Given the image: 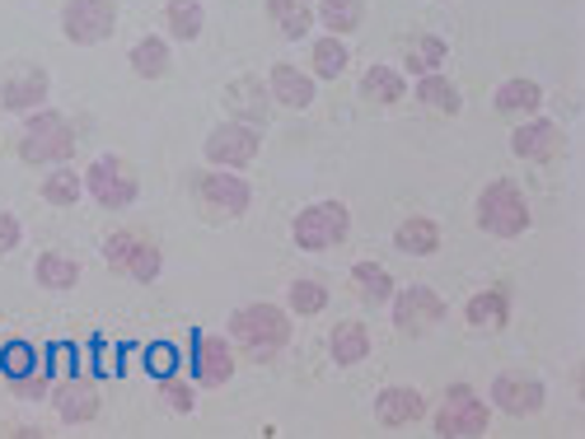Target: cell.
<instances>
[{
  "label": "cell",
  "mask_w": 585,
  "mask_h": 439,
  "mask_svg": "<svg viewBox=\"0 0 585 439\" xmlns=\"http://www.w3.org/2000/svg\"><path fill=\"white\" fill-rule=\"evenodd\" d=\"M230 337L254 360H267L290 341V313L277 309V305H244V309L230 313Z\"/></svg>",
  "instance_id": "obj_1"
},
{
  "label": "cell",
  "mask_w": 585,
  "mask_h": 439,
  "mask_svg": "<svg viewBox=\"0 0 585 439\" xmlns=\"http://www.w3.org/2000/svg\"><path fill=\"white\" fill-rule=\"evenodd\" d=\"M192 201L211 225H225V220H239L254 206V188L235 169H211L192 178Z\"/></svg>",
  "instance_id": "obj_2"
},
{
  "label": "cell",
  "mask_w": 585,
  "mask_h": 439,
  "mask_svg": "<svg viewBox=\"0 0 585 439\" xmlns=\"http://www.w3.org/2000/svg\"><path fill=\"white\" fill-rule=\"evenodd\" d=\"M24 164H66L76 154V131L61 112H29L24 136H19Z\"/></svg>",
  "instance_id": "obj_3"
},
{
  "label": "cell",
  "mask_w": 585,
  "mask_h": 439,
  "mask_svg": "<svg viewBox=\"0 0 585 439\" xmlns=\"http://www.w3.org/2000/svg\"><path fill=\"white\" fill-rule=\"evenodd\" d=\"M478 225L487 229L492 239H520L529 229V206L520 197V188L506 178L487 182L483 197H478Z\"/></svg>",
  "instance_id": "obj_4"
},
{
  "label": "cell",
  "mask_w": 585,
  "mask_h": 439,
  "mask_svg": "<svg viewBox=\"0 0 585 439\" xmlns=\"http://www.w3.org/2000/svg\"><path fill=\"white\" fill-rule=\"evenodd\" d=\"M347 229H351V211L343 201H314L296 216V225H290V239L305 252H328L347 239Z\"/></svg>",
  "instance_id": "obj_5"
},
{
  "label": "cell",
  "mask_w": 585,
  "mask_h": 439,
  "mask_svg": "<svg viewBox=\"0 0 585 439\" xmlns=\"http://www.w3.org/2000/svg\"><path fill=\"white\" fill-rule=\"evenodd\" d=\"M85 192L95 197L103 211H127V206L141 197V178H137V169H131L122 154H103V159L89 164Z\"/></svg>",
  "instance_id": "obj_6"
},
{
  "label": "cell",
  "mask_w": 585,
  "mask_h": 439,
  "mask_svg": "<svg viewBox=\"0 0 585 439\" xmlns=\"http://www.w3.org/2000/svg\"><path fill=\"white\" fill-rule=\"evenodd\" d=\"M103 262L127 276V281H155L165 267V252L155 248L146 235H131V229H118L108 243H103Z\"/></svg>",
  "instance_id": "obj_7"
},
{
  "label": "cell",
  "mask_w": 585,
  "mask_h": 439,
  "mask_svg": "<svg viewBox=\"0 0 585 439\" xmlns=\"http://www.w3.org/2000/svg\"><path fill=\"white\" fill-rule=\"evenodd\" d=\"M61 29L76 48H95V42H108L112 29H118V6L112 0H66Z\"/></svg>",
  "instance_id": "obj_8"
},
{
  "label": "cell",
  "mask_w": 585,
  "mask_h": 439,
  "mask_svg": "<svg viewBox=\"0 0 585 439\" xmlns=\"http://www.w3.org/2000/svg\"><path fill=\"white\" fill-rule=\"evenodd\" d=\"M258 150H262V131L258 127H249V122H220L211 136H207V159L216 169H249L254 159H258Z\"/></svg>",
  "instance_id": "obj_9"
},
{
  "label": "cell",
  "mask_w": 585,
  "mask_h": 439,
  "mask_svg": "<svg viewBox=\"0 0 585 439\" xmlns=\"http://www.w3.org/2000/svg\"><path fill=\"white\" fill-rule=\"evenodd\" d=\"M487 421H492L487 402L478 398L474 388H464V383L449 388L445 402H440V411H436V430L449 435V439H474V435L487 430Z\"/></svg>",
  "instance_id": "obj_10"
},
{
  "label": "cell",
  "mask_w": 585,
  "mask_h": 439,
  "mask_svg": "<svg viewBox=\"0 0 585 439\" xmlns=\"http://www.w3.org/2000/svg\"><path fill=\"white\" fill-rule=\"evenodd\" d=\"M445 318V299L432 286H408L394 290V328L403 337H426Z\"/></svg>",
  "instance_id": "obj_11"
},
{
  "label": "cell",
  "mask_w": 585,
  "mask_h": 439,
  "mask_svg": "<svg viewBox=\"0 0 585 439\" xmlns=\"http://www.w3.org/2000/svg\"><path fill=\"white\" fill-rule=\"evenodd\" d=\"M52 407L66 426H89V421H99V411H103V398H99V383L95 379H85V375H71V379H61L52 388Z\"/></svg>",
  "instance_id": "obj_12"
},
{
  "label": "cell",
  "mask_w": 585,
  "mask_h": 439,
  "mask_svg": "<svg viewBox=\"0 0 585 439\" xmlns=\"http://www.w3.org/2000/svg\"><path fill=\"white\" fill-rule=\"evenodd\" d=\"M230 375H235V346L225 337L197 332L192 337V379L201 388H220V383H230Z\"/></svg>",
  "instance_id": "obj_13"
},
{
  "label": "cell",
  "mask_w": 585,
  "mask_h": 439,
  "mask_svg": "<svg viewBox=\"0 0 585 439\" xmlns=\"http://www.w3.org/2000/svg\"><path fill=\"white\" fill-rule=\"evenodd\" d=\"M48 71L42 66H19V71L6 76V84H0V103H6V112H38L42 103H48Z\"/></svg>",
  "instance_id": "obj_14"
},
{
  "label": "cell",
  "mask_w": 585,
  "mask_h": 439,
  "mask_svg": "<svg viewBox=\"0 0 585 439\" xmlns=\"http://www.w3.org/2000/svg\"><path fill=\"white\" fill-rule=\"evenodd\" d=\"M562 146H567V136H562V127L548 118H534L525 127H515V136H510V150L520 159H529V164H548V159L562 154Z\"/></svg>",
  "instance_id": "obj_15"
},
{
  "label": "cell",
  "mask_w": 585,
  "mask_h": 439,
  "mask_svg": "<svg viewBox=\"0 0 585 439\" xmlns=\"http://www.w3.org/2000/svg\"><path fill=\"white\" fill-rule=\"evenodd\" d=\"M267 94L286 112H305L314 103V76H305L300 66H290V61H277L272 71H267Z\"/></svg>",
  "instance_id": "obj_16"
},
{
  "label": "cell",
  "mask_w": 585,
  "mask_h": 439,
  "mask_svg": "<svg viewBox=\"0 0 585 439\" xmlns=\"http://www.w3.org/2000/svg\"><path fill=\"white\" fill-rule=\"evenodd\" d=\"M544 383L529 379V375H497V383H492V402H497V411H510V416H534L538 407H544Z\"/></svg>",
  "instance_id": "obj_17"
},
{
  "label": "cell",
  "mask_w": 585,
  "mask_h": 439,
  "mask_svg": "<svg viewBox=\"0 0 585 439\" xmlns=\"http://www.w3.org/2000/svg\"><path fill=\"white\" fill-rule=\"evenodd\" d=\"M426 416V398L417 388H385L375 398V421L385 426V430H403V426H413Z\"/></svg>",
  "instance_id": "obj_18"
},
{
  "label": "cell",
  "mask_w": 585,
  "mask_h": 439,
  "mask_svg": "<svg viewBox=\"0 0 585 439\" xmlns=\"http://www.w3.org/2000/svg\"><path fill=\"white\" fill-rule=\"evenodd\" d=\"M225 108L235 112V122H249V127H262L272 118V94H267V84L258 80H235L225 89Z\"/></svg>",
  "instance_id": "obj_19"
},
{
  "label": "cell",
  "mask_w": 585,
  "mask_h": 439,
  "mask_svg": "<svg viewBox=\"0 0 585 439\" xmlns=\"http://www.w3.org/2000/svg\"><path fill=\"white\" fill-rule=\"evenodd\" d=\"M328 351H333L337 365H361L370 356V328L366 322H351V318L337 322L333 337H328Z\"/></svg>",
  "instance_id": "obj_20"
},
{
  "label": "cell",
  "mask_w": 585,
  "mask_h": 439,
  "mask_svg": "<svg viewBox=\"0 0 585 439\" xmlns=\"http://www.w3.org/2000/svg\"><path fill=\"white\" fill-rule=\"evenodd\" d=\"M394 243H398V252H413V258H432L440 248V225L426 216H413L394 229Z\"/></svg>",
  "instance_id": "obj_21"
},
{
  "label": "cell",
  "mask_w": 585,
  "mask_h": 439,
  "mask_svg": "<svg viewBox=\"0 0 585 439\" xmlns=\"http://www.w3.org/2000/svg\"><path fill=\"white\" fill-rule=\"evenodd\" d=\"M538 103H544V89H538L534 80H525V76L506 80L497 94H492V108H497L502 118H515V112H538Z\"/></svg>",
  "instance_id": "obj_22"
},
{
  "label": "cell",
  "mask_w": 585,
  "mask_h": 439,
  "mask_svg": "<svg viewBox=\"0 0 585 439\" xmlns=\"http://www.w3.org/2000/svg\"><path fill=\"white\" fill-rule=\"evenodd\" d=\"M445 57H449L445 38L417 33V38L408 42V52H403V71H408V76H432V71H440V66H445Z\"/></svg>",
  "instance_id": "obj_23"
},
{
  "label": "cell",
  "mask_w": 585,
  "mask_h": 439,
  "mask_svg": "<svg viewBox=\"0 0 585 439\" xmlns=\"http://www.w3.org/2000/svg\"><path fill=\"white\" fill-rule=\"evenodd\" d=\"M417 99H422L426 112H440V118H455V112L464 108L459 89L449 84V76H440V71H432V76H422V80H417Z\"/></svg>",
  "instance_id": "obj_24"
},
{
  "label": "cell",
  "mask_w": 585,
  "mask_h": 439,
  "mask_svg": "<svg viewBox=\"0 0 585 439\" xmlns=\"http://www.w3.org/2000/svg\"><path fill=\"white\" fill-rule=\"evenodd\" d=\"M169 66H173V52H169L165 38L150 33V38H141L137 48H131V71H137L141 80H165Z\"/></svg>",
  "instance_id": "obj_25"
},
{
  "label": "cell",
  "mask_w": 585,
  "mask_h": 439,
  "mask_svg": "<svg viewBox=\"0 0 585 439\" xmlns=\"http://www.w3.org/2000/svg\"><path fill=\"white\" fill-rule=\"evenodd\" d=\"M165 29L178 42L201 38V29H207V10H201V0H169V6H165Z\"/></svg>",
  "instance_id": "obj_26"
},
{
  "label": "cell",
  "mask_w": 585,
  "mask_h": 439,
  "mask_svg": "<svg viewBox=\"0 0 585 439\" xmlns=\"http://www.w3.org/2000/svg\"><path fill=\"white\" fill-rule=\"evenodd\" d=\"M361 94H366L370 103L394 108V103H403V94H408V80H403L394 66H370V71L361 76Z\"/></svg>",
  "instance_id": "obj_27"
},
{
  "label": "cell",
  "mask_w": 585,
  "mask_h": 439,
  "mask_svg": "<svg viewBox=\"0 0 585 439\" xmlns=\"http://www.w3.org/2000/svg\"><path fill=\"white\" fill-rule=\"evenodd\" d=\"M267 19L281 29V38H305L314 29V10L305 6V0H267Z\"/></svg>",
  "instance_id": "obj_28"
},
{
  "label": "cell",
  "mask_w": 585,
  "mask_h": 439,
  "mask_svg": "<svg viewBox=\"0 0 585 439\" xmlns=\"http://www.w3.org/2000/svg\"><path fill=\"white\" fill-rule=\"evenodd\" d=\"M33 276H38L42 290H71L80 281V262L66 258V252H42L33 262Z\"/></svg>",
  "instance_id": "obj_29"
},
{
  "label": "cell",
  "mask_w": 585,
  "mask_h": 439,
  "mask_svg": "<svg viewBox=\"0 0 585 439\" xmlns=\"http://www.w3.org/2000/svg\"><path fill=\"white\" fill-rule=\"evenodd\" d=\"M351 286H356V295H361L366 305H389V299H394V276L379 262H356L351 267Z\"/></svg>",
  "instance_id": "obj_30"
},
{
  "label": "cell",
  "mask_w": 585,
  "mask_h": 439,
  "mask_svg": "<svg viewBox=\"0 0 585 439\" xmlns=\"http://www.w3.org/2000/svg\"><path fill=\"white\" fill-rule=\"evenodd\" d=\"M468 322L474 328H506L510 322V299L502 290H483L468 299Z\"/></svg>",
  "instance_id": "obj_31"
},
{
  "label": "cell",
  "mask_w": 585,
  "mask_h": 439,
  "mask_svg": "<svg viewBox=\"0 0 585 439\" xmlns=\"http://www.w3.org/2000/svg\"><path fill=\"white\" fill-rule=\"evenodd\" d=\"M319 19L328 33H356L366 19V0H319Z\"/></svg>",
  "instance_id": "obj_32"
},
{
  "label": "cell",
  "mask_w": 585,
  "mask_h": 439,
  "mask_svg": "<svg viewBox=\"0 0 585 439\" xmlns=\"http://www.w3.org/2000/svg\"><path fill=\"white\" fill-rule=\"evenodd\" d=\"M80 197H85V178L71 173L66 164H57L48 178H42V201L48 206H76Z\"/></svg>",
  "instance_id": "obj_33"
},
{
  "label": "cell",
  "mask_w": 585,
  "mask_h": 439,
  "mask_svg": "<svg viewBox=\"0 0 585 439\" xmlns=\"http://www.w3.org/2000/svg\"><path fill=\"white\" fill-rule=\"evenodd\" d=\"M309 71L319 76V80H337L347 71V48H343V38H319L309 48Z\"/></svg>",
  "instance_id": "obj_34"
},
{
  "label": "cell",
  "mask_w": 585,
  "mask_h": 439,
  "mask_svg": "<svg viewBox=\"0 0 585 439\" xmlns=\"http://www.w3.org/2000/svg\"><path fill=\"white\" fill-rule=\"evenodd\" d=\"M286 305H290V313H300V318L324 313L328 309V286L324 281H296L286 290Z\"/></svg>",
  "instance_id": "obj_35"
},
{
  "label": "cell",
  "mask_w": 585,
  "mask_h": 439,
  "mask_svg": "<svg viewBox=\"0 0 585 439\" xmlns=\"http://www.w3.org/2000/svg\"><path fill=\"white\" fill-rule=\"evenodd\" d=\"M160 402H165L173 416H188V411H192V383H184L178 375H160Z\"/></svg>",
  "instance_id": "obj_36"
},
{
  "label": "cell",
  "mask_w": 585,
  "mask_h": 439,
  "mask_svg": "<svg viewBox=\"0 0 585 439\" xmlns=\"http://www.w3.org/2000/svg\"><path fill=\"white\" fill-rule=\"evenodd\" d=\"M10 392L14 398H24V402H38V398H48L52 392V383H48L42 369H29V375H10Z\"/></svg>",
  "instance_id": "obj_37"
},
{
  "label": "cell",
  "mask_w": 585,
  "mask_h": 439,
  "mask_svg": "<svg viewBox=\"0 0 585 439\" xmlns=\"http://www.w3.org/2000/svg\"><path fill=\"white\" fill-rule=\"evenodd\" d=\"M0 365H6V375H29V369H38L33 365V346L29 341H10L6 356H0Z\"/></svg>",
  "instance_id": "obj_38"
},
{
  "label": "cell",
  "mask_w": 585,
  "mask_h": 439,
  "mask_svg": "<svg viewBox=\"0 0 585 439\" xmlns=\"http://www.w3.org/2000/svg\"><path fill=\"white\" fill-rule=\"evenodd\" d=\"M19 239H24V225H19L10 211H0V252L19 248Z\"/></svg>",
  "instance_id": "obj_39"
},
{
  "label": "cell",
  "mask_w": 585,
  "mask_h": 439,
  "mask_svg": "<svg viewBox=\"0 0 585 439\" xmlns=\"http://www.w3.org/2000/svg\"><path fill=\"white\" fill-rule=\"evenodd\" d=\"M173 365H178V356L169 351V346H155V351H150V369H155V375H173Z\"/></svg>",
  "instance_id": "obj_40"
}]
</instances>
